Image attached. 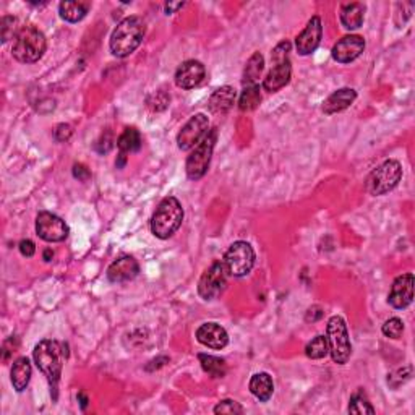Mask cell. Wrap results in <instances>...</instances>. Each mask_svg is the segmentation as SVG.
I'll return each mask as SVG.
<instances>
[{"label": "cell", "mask_w": 415, "mask_h": 415, "mask_svg": "<svg viewBox=\"0 0 415 415\" xmlns=\"http://www.w3.org/2000/svg\"><path fill=\"white\" fill-rule=\"evenodd\" d=\"M327 339L329 344V354L333 357V362L337 365L347 364L351 359L352 346L349 339L347 324L342 316L334 315L329 318L327 327Z\"/></svg>", "instance_id": "8992f818"}, {"label": "cell", "mask_w": 415, "mask_h": 415, "mask_svg": "<svg viewBox=\"0 0 415 415\" xmlns=\"http://www.w3.org/2000/svg\"><path fill=\"white\" fill-rule=\"evenodd\" d=\"M143 140L140 132L137 128H125L122 132V135L117 138V148L120 151V154L127 156L128 153H137V151L141 150Z\"/></svg>", "instance_id": "484cf974"}, {"label": "cell", "mask_w": 415, "mask_h": 415, "mask_svg": "<svg viewBox=\"0 0 415 415\" xmlns=\"http://www.w3.org/2000/svg\"><path fill=\"white\" fill-rule=\"evenodd\" d=\"M414 300V274L407 273L394 279L388 294V303L396 310H404Z\"/></svg>", "instance_id": "7c38bea8"}, {"label": "cell", "mask_w": 415, "mask_h": 415, "mask_svg": "<svg viewBox=\"0 0 415 415\" xmlns=\"http://www.w3.org/2000/svg\"><path fill=\"white\" fill-rule=\"evenodd\" d=\"M227 270L222 261H214L202 274L198 283V294L203 300H216L227 285Z\"/></svg>", "instance_id": "9c48e42d"}, {"label": "cell", "mask_w": 415, "mask_h": 415, "mask_svg": "<svg viewBox=\"0 0 415 415\" xmlns=\"http://www.w3.org/2000/svg\"><path fill=\"white\" fill-rule=\"evenodd\" d=\"M349 414H357V415H362V414H375V409L372 403H370V399L367 398V394H365L364 390H359L357 392L352 394V398L349 401Z\"/></svg>", "instance_id": "f1b7e54d"}, {"label": "cell", "mask_w": 415, "mask_h": 415, "mask_svg": "<svg viewBox=\"0 0 415 415\" xmlns=\"http://www.w3.org/2000/svg\"><path fill=\"white\" fill-rule=\"evenodd\" d=\"M196 339L200 344L209 347V349L221 351L229 344V334L221 324L217 323H204L196 329Z\"/></svg>", "instance_id": "2e32d148"}, {"label": "cell", "mask_w": 415, "mask_h": 415, "mask_svg": "<svg viewBox=\"0 0 415 415\" xmlns=\"http://www.w3.org/2000/svg\"><path fill=\"white\" fill-rule=\"evenodd\" d=\"M222 263H224L227 273L230 276L244 278L255 266V252H253V247L248 242L239 240V242H234L227 248Z\"/></svg>", "instance_id": "ba28073f"}, {"label": "cell", "mask_w": 415, "mask_h": 415, "mask_svg": "<svg viewBox=\"0 0 415 415\" xmlns=\"http://www.w3.org/2000/svg\"><path fill=\"white\" fill-rule=\"evenodd\" d=\"M33 359L36 367L46 375L51 386L56 390L57 381L60 380L62 368L67 360V346L62 342L51 341V339H44L34 347Z\"/></svg>", "instance_id": "7a4b0ae2"}, {"label": "cell", "mask_w": 415, "mask_h": 415, "mask_svg": "<svg viewBox=\"0 0 415 415\" xmlns=\"http://www.w3.org/2000/svg\"><path fill=\"white\" fill-rule=\"evenodd\" d=\"M0 33H2V43H7L8 39H15L18 34L16 31V18L15 16H3L2 23H0Z\"/></svg>", "instance_id": "1f68e13d"}, {"label": "cell", "mask_w": 415, "mask_h": 415, "mask_svg": "<svg viewBox=\"0 0 415 415\" xmlns=\"http://www.w3.org/2000/svg\"><path fill=\"white\" fill-rule=\"evenodd\" d=\"M235 96H237V93H235V89L232 86L217 88L211 95V97H209V102H208L209 110H211L213 114L227 112V110L234 106Z\"/></svg>", "instance_id": "ffe728a7"}, {"label": "cell", "mask_w": 415, "mask_h": 415, "mask_svg": "<svg viewBox=\"0 0 415 415\" xmlns=\"http://www.w3.org/2000/svg\"><path fill=\"white\" fill-rule=\"evenodd\" d=\"M18 248H20V253L26 258H31L36 253V245L33 240L26 239V240H21L20 245H18Z\"/></svg>", "instance_id": "8d00e7d4"}, {"label": "cell", "mask_w": 415, "mask_h": 415, "mask_svg": "<svg viewBox=\"0 0 415 415\" xmlns=\"http://www.w3.org/2000/svg\"><path fill=\"white\" fill-rule=\"evenodd\" d=\"M263 70H265V57H263L260 52H255L248 59L247 65H245L244 80H242L244 86H252V84H257V82L261 77Z\"/></svg>", "instance_id": "d4e9b609"}, {"label": "cell", "mask_w": 415, "mask_h": 415, "mask_svg": "<svg viewBox=\"0 0 415 415\" xmlns=\"http://www.w3.org/2000/svg\"><path fill=\"white\" fill-rule=\"evenodd\" d=\"M52 257H54L52 250H46V252H44V260H46V261H51Z\"/></svg>", "instance_id": "ab89813d"}, {"label": "cell", "mask_w": 415, "mask_h": 415, "mask_svg": "<svg viewBox=\"0 0 415 415\" xmlns=\"http://www.w3.org/2000/svg\"><path fill=\"white\" fill-rule=\"evenodd\" d=\"M206 77L204 65L198 60H185L176 71V84L182 89L196 88Z\"/></svg>", "instance_id": "9a60e30c"}, {"label": "cell", "mask_w": 415, "mask_h": 415, "mask_svg": "<svg viewBox=\"0 0 415 415\" xmlns=\"http://www.w3.org/2000/svg\"><path fill=\"white\" fill-rule=\"evenodd\" d=\"M403 178V166L399 161L388 159L381 166L373 169L367 178V191L373 196H381L394 190Z\"/></svg>", "instance_id": "5b68a950"}, {"label": "cell", "mask_w": 415, "mask_h": 415, "mask_svg": "<svg viewBox=\"0 0 415 415\" xmlns=\"http://www.w3.org/2000/svg\"><path fill=\"white\" fill-rule=\"evenodd\" d=\"M261 102V93L258 84H252V86H245L242 95L239 99V109L242 112H250V110H255Z\"/></svg>", "instance_id": "83f0119b"}, {"label": "cell", "mask_w": 415, "mask_h": 415, "mask_svg": "<svg viewBox=\"0 0 415 415\" xmlns=\"http://www.w3.org/2000/svg\"><path fill=\"white\" fill-rule=\"evenodd\" d=\"M140 273V265L133 257H122L107 268V279L114 284L135 279Z\"/></svg>", "instance_id": "e0dca14e"}, {"label": "cell", "mask_w": 415, "mask_h": 415, "mask_svg": "<svg viewBox=\"0 0 415 415\" xmlns=\"http://www.w3.org/2000/svg\"><path fill=\"white\" fill-rule=\"evenodd\" d=\"M91 8L89 2H62L59 5V13L62 20L69 23H78L82 21Z\"/></svg>", "instance_id": "cb8c5ba5"}, {"label": "cell", "mask_w": 415, "mask_h": 415, "mask_svg": "<svg viewBox=\"0 0 415 415\" xmlns=\"http://www.w3.org/2000/svg\"><path fill=\"white\" fill-rule=\"evenodd\" d=\"M145 38V21L140 16H127L117 25L110 36V52L115 57H128L140 47Z\"/></svg>", "instance_id": "6da1fadb"}, {"label": "cell", "mask_w": 415, "mask_h": 415, "mask_svg": "<svg viewBox=\"0 0 415 415\" xmlns=\"http://www.w3.org/2000/svg\"><path fill=\"white\" fill-rule=\"evenodd\" d=\"M89 176H91V174H89V171L83 166V164H75V166H73V177L75 178H78V180L84 182V180H88Z\"/></svg>", "instance_id": "74e56055"}, {"label": "cell", "mask_w": 415, "mask_h": 415, "mask_svg": "<svg viewBox=\"0 0 415 415\" xmlns=\"http://www.w3.org/2000/svg\"><path fill=\"white\" fill-rule=\"evenodd\" d=\"M198 360H200V364H202V368L211 378H222V377H226L227 365L224 362V359H220V357L208 355V354H200L198 355Z\"/></svg>", "instance_id": "4316f807"}, {"label": "cell", "mask_w": 415, "mask_h": 415, "mask_svg": "<svg viewBox=\"0 0 415 415\" xmlns=\"http://www.w3.org/2000/svg\"><path fill=\"white\" fill-rule=\"evenodd\" d=\"M70 137H71V127L67 123L57 125L56 130H54V138H56V141H59V143L69 141Z\"/></svg>", "instance_id": "d590c367"}, {"label": "cell", "mask_w": 415, "mask_h": 415, "mask_svg": "<svg viewBox=\"0 0 415 415\" xmlns=\"http://www.w3.org/2000/svg\"><path fill=\"white\" fill-rule=\"evenodd\" d=\"M291 77H292L291 60L285 59L281 62H274V67L268 71L266 78L263 80V88H265V91L268 93H276L291 82Z\"/></svg>", "instance_id": "ac0fdd59"}, {"label": "cell", "mask_w": 415, "mask_h": 415, "mask_svg": "<svg viewBox=\"0 0 415 415\" xmlns=\"http://www.w3.org/2000/svg\"><path fill=\"white\" fill-rule=\"evenodd\" d=\"M321 36H323V25H321V18L315 15L310 18L305 29L296 38L297 52L300 56H309V54L315 52L321 43Z\"/></svg>", "instance_id": "5bb4252c"}, {"label": "cell", "mask_w": 415, "mask_h": 415, "mask_svg": "<svg viewBox=\"0 0 415 415\" xmlns=\"http://www.w3.org/2000/svg\"><path fill=\"white\" fill-rule=\"evenodd\" d=\"M216 140H217V130L216 128H213V130H209L206 133V137L195 146V150L191 151L189 158H187L185 172L190 180H200V178L204 177V174L208 172L214 146H216Z\"/></svg>", "instance_id": "52a82bcc"}, {"label": "cell", "mask_w": 415, "mask_h": 415, "mask_svg": "<svg viewBox=\"0 0 415 415\" xmlns=\"http://www.w3.org/2000/svg\"><path fill=\"white\" fill-rule=\"evenodd\" d=\"M410 377H412V365H407V367L399 368L394 373H391L388 377V383H390L391 388H399L403 383L409 381Z\"/></svg>", "instance_id": "d6a6232c"}, {"label": "cell", "mask_w": 415, "mask_h": 415, "mask_svg": "<svg viewBox=\"0 0 415 415\" xmlns=\"http://www.w3.org/2000/svg\"><path fill=\"white\" fill-rule=\"evenodd\" d=\"M248 388H250V392H252L258 401H261V403L270 401L274 392L273 378H271L270 373H265V372L253 375L252 380H250Z\"/></svg>", "instance_id": "7402d4cb"}, {"label": "cell", "mask_w": 415, "mask_h": 415, "mask_svg": "<svg viewBox=\"0 0 415 415\" xmlns=\"http://www.w3.org/2000/svg\"><path fill=\"white\" fill-rule=\"evenodd\" d=\"M289 52H291V43L289 41H283L278 46L274 47L273 51V60L274 62H281L289 59Z\"/></svg>", "instance_id": "e575fe53"}, {"label": "cell", "mask_w": 415, "mask_h": 415, "mask_svg": "<svg viewBox=\"0 0 415 415\" xmlns=\"http://www.w3.org/2000/svg\"><path fill=\"white\" fill-rule=\"evenodd\" d=\"M214 414H217V415H220V414L221 415H224V414H227V415L244 414V407L239 403H235V401L224 399V401H221V403L217 404L216 407H214Z\"/></svg>", "instance_id": "836d02e7"}, {"label": "cell", "mask_w": 415, "mask_h": 415, "mask_svg": "<svg viewBox=\"0 0 415 415\" xmlns=\"http://www.w3.org/2000/svg\"><path fill=\"white\" fill-rule=\"evenodd\" d=\"M209 120L204 114H195L189 122H187L177 135L178 150L189 151L193 150L200 141L206 137L209 132Z\"/></svg>", "instance_id": "30bf717a"}, {"label": "cell", "mask_w": 415, "mask_h": 415, "mask_svg": "<svg viewBox=\"0 0 415 415\" xmlns=\"http://www.w3.org/2000/svg\"><path fill=\"white\" fill-rule=\"evenodd\" d=\"M47 47L46 36L34 26H23L13 39L12 54L21 64H34L44 56Z\"/></svg>", "instance_id": "277c9868"}, {"label": "cell", "mask_w": 415, "mask_h": 415, "mask_svg": "<svg viewBox=\"0 0 415 415\" xmlns=\"http://www.w3.org/2000/svg\"><path fill=\"white\" fill-rule=\"evenodd\" d=\"M381 331H383V334H385L386 337L401 339V336H403V333H404V323H403V320H401V318H391V320H388L386 323L383 324Z\"/></svg>", "instance_id": "4dcf8cb0"}, {"label": "cell", "mask_w": 415, "mask_h": 415, "mask_svg": "<svg viewBox=\"0 0 415 415\" xmlns=\"http://www.w3.org/2000/svg\"><path fill=\"white\" fill-rule=\"evenodd\" d=\"M184 5H185L184 2H177V3L169 2V3H166V5H164V8H166L167 15H172V13H176L178 10V8H182Z\"/></svg>", "instance_id": "f35d334b"}, {"label": "cell", "mask_w": 415, "mask_h": 415, "mask_svg": "<svg viewBox=\"0 0 415 415\" xmlns=\"http://www.w3.org/2000/svg\"><path fill=\"white\" fill-rule=\"evenodd\" d=\"M305 354L309 359L313 360H321L329 354V344L327 336H316L305 347Z\"/></svg>", "instance_id": "f546056e"}, {"label": "cell", "mask_w": 415, "mask_h": 415, "mask_svg": "<svg viewBox=\"0 0 415 415\" xmlns=\"http://www.w3.org/2000/svg\"><path fill=\"white\" fill-rule=\"evenodd\" d=\"M36 232L46 242H64L69 237V226L57 214L43 211L36 217Z\"/></svg>", "instance_id": "8fae6325"}, {"label": "cell", "mask_w": 415, "mask_h": 415, "mask_svg": "<svg viewBox=\"0 0 415 415\" xmlns=\"http://www.w3.org/2000/svg\"><path fill=\"white\" fill-rule=\"evenodd\" d=\"M184 221V208L174 196H166L151 217V232L154 237L166 240L172 237Z\"/></svg>", "instance_id": "3957f363"}, {"label": "cell", "mask_w": 415, "mask_h": 415, "mask_svg": "<svg viewBox=\"0 0 415 415\" xmlns=\"http://www.w3.org/2000/svg\"><path fill=\"white\" fill-rule=\"evenodd\" d=\"M339 18H341V23L346 29H349V31L359 29L360 26L364 25V18H365L364 3H360V2L344 3V5L341 7Z\"/></svg>", "instance_id": "44dd1931"}, {"label": "cell", "mask_w": 415, "mask_h": 415, "mask_svg": "<svg viewBox=\"0 0 415 415\" xmlns=\"http://www.w3.org/2000/svg\"><path fill=\"white\" fill-rule=\"evenodd\" d=\"M31 373H33V370H31V364L26 357H20V359H16L15 362H13L10 377H12V385L18 392L25 391L26 388H28Z\"/></svg>", "instance_id": "603a6c76"}, {"label": "cell", "mask_w": 415, "mask_h": 415, "mask_svg": "<svg viewBox=\"0 0 415 415\" xmlns=\"http://www.w3.org/2000/svg\"><path fill=\"white\" fill-rule=\"evenodd\" d=\"M365 49V41L362 36L359 34H347L341 38L334 44L331 56L333 59L339 62V64H351L355 59L362 56Z\"/></svg>", "instance_id": "4fadbf2b"}, {"label": "cell", "mask_w": 415, "mask_h": 415, "mask_svg": "<svg viewBox=\"0 0 415 415\" xmlns=\"http://www.w3.org/2000/svg\"><path fill=\"white\" fill-rule=\"evenodd\" d=\"M357 93L352 88H341L337 91H334L327 101L323 102V112L328 115L342 112L347 107H351L352 102L355 101Z\"/></svg>", "instance_id": "d6986e66"}]
</instances>
